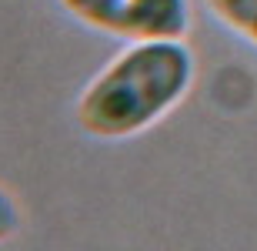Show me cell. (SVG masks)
Wrapping results in <instances>:
<instances>
[{
	"label": "cell",
	"mask_w": 257,
	"mask_h": 251,
	"mask_svg": "<svg viewBox=\"0 0 257 251\" xmlns=\"http://www.w3.org/2000/svg\"><path fill=\"white\" fill-rule=\"evenodd\" d=\"M197 80L187 40H137L97 70L77 97V124L97 141H127L161 124Z\"/></svg>",
	"instance_id": "obj_1"
},
{
	"label": "cell",
	"mask_w": 257,
	"mask_h": 251,
	"mask_svg": "<svg viewBox=\"0 0 257 251\" xmlns=\"http://www.w3.org/2000/svg\"><path fill=\"white\" fill-rule=\"evenodd\" d=\"M84 27L127 40H184L194 24L191 0H60Z\"/></svg>",
	"instance_id": "obj_2"
},
{
	"label": "cell",
	"mask_w": 257,
	"mask_h": 251,
	"mask_svg": "<svg viewBox=\"0 0 257 251\" xmlns=\"http://www.w3.org/2000/svg\"><path fill=\"white\" fill-rule=\"evenodd\" d=\"M204 7L227 30L257 47V0H204Z\"/></svg>",
	"instance_id": "obj_3"
},
{
	"label": "cell",
	"mask_w": 257,
	"mask_h": 251,
	"mask_svg": "<svg viewBox=\"0 0 257 251\" xmlns=\"http://www.w3.org/2000/svg\"><path fill=\"white\" fill-rule=\"evenodd\" d=\"M17 228H20V204H17V198L0 184V244L10 241V238L17 234Z\"/></svg>",
	"instance_id": "obj_4"
}]
</instances>
